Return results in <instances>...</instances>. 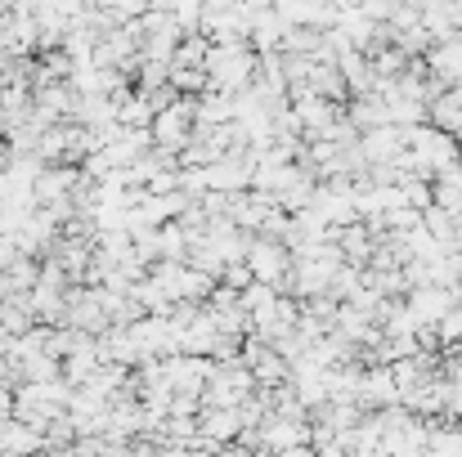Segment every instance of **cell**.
<instances>
[{
	"label": "cell",
	"instance_id": "2",
	"mask_svg": "<svg viewBox=\"0 0 462 457\" xmlns=\"http://www.w3.org/2000/svg\"><path fill=\"white\" fill-rule=\"evenodd\" d=\"M427 72L440 77L445 86H462V45H458V36H449V41H440L436 50H427Z\"/></svg>",
	"mask_w": 462,
	"mask_h": 457
},
{
	"label": "cell",
	"instance_id": "1",
	"mask_svg": "<svg viewBox=\"0 0 462 457\" xmlns=\"http://www.w3.org/2000/svg\"><path fill=\"white\" fill-rule=\"evenodd\" d=\"M247 270H252V279H261V283H279V279H288V270H292V251H288V242H279V238H261V242H247Z\"/></svg>",
	"mask_w": 462,
	"mask_h": 457
},
{
	"label": "cell",
	"instance_id": "4",
	"mask_svg": "<svg viewBox=\"0 0 462 457\" xmlns=\"http://www.w3.org/2000/svg\"><path fill=\"white\" fill-rule=\"evenodd\" d=\"M108 9H113L122 23H131V18H140V14L149 9V0H108Z\"/></svg>",
	"mask_w": 462,
	"mask_h": 457
},
{
	"label": "cell",
	"instance_id": "3",
	"mask_svg": "<svg viewBox=\"0 0 462 457\" xmlns=\"http://www.w3.org/2000/svg\"><path fill=\"white\" fill-rule=\"evenodd\" d=\"M234 122V95H220V90H202L198 95V126H225Z\"/></svg>",
	"mask_w": 462,
	"mask_h": 457
},
{
	"label": "cell",
	"instance_id": "5",
	"mask_svg": "<svg viewBox=\"0 0 462 457\" xmlns=\"http://www.w3.org/2000/svg\"><path fill=\"white\" fill-rule=\"evenodd\" d=\"M427 444H431V449H454V453H462V435L458 431H431V435H427Z\"/></svg>",
	"mask_w": 462,
	"mask_h": 457
}]
</instances>
